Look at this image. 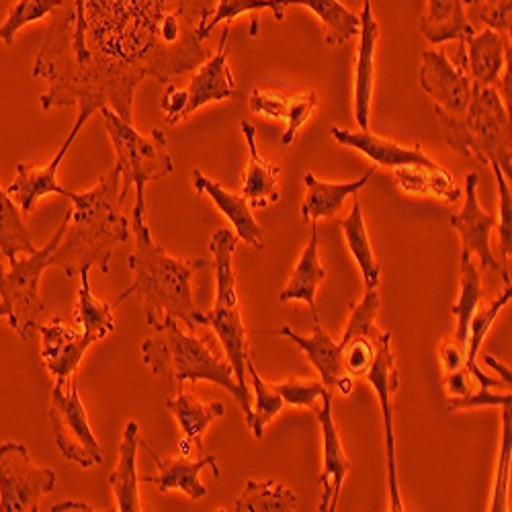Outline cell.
Masks as SVG:
<instances>
[{"label": "cell", "instance_id": "cell-12", "mask_svg": "<svg viewBox=\"0 0 512 512\" xmlns=\"http://www.w3.org/2000/svg\"><path fill=\"white\" fill-rule=\"evenodd\" d=\"M420 87L435 103V113L459 117L472 101L474 80L459 64L453 66L443 50H424L420 66Z\"/></svg>", "mask_w": 512, "mask_h": 512}, {"label": "cell", "instance_id": "cell-30", "mask_svg": "<svg viewBox=\"0 0 512 512\" xmlns=\"http://www.w3.org/2000/svg\"><path fill=\"white\" fill-rule=\"evenodd\" d=\"M326 277L328 273L322 269L318 256V222H312V240L302 252V259L297 263L289 285L279 293V302H306L312 308V318L320 320L316 310V291Z\"/></svg>", "mask_w": 512, "mask_h": 512}, {"label": "cell", "instance_id": "cell-50", "mask_svg": "<svg viewBox=\"0 0 512 512\" xmlns=\"http://www.w3.org/2000/svg\"><path fill=\"white\" fill-rule=\"evenodd\" d=\"M3 318H9V310H7L5 304H0V320H3Z\"/></svg>", "mask_w": 512, "mask_h": 512}, {"label": "cell", "instance_id": "cell-33", "mask_svg": "<svg viewBox=\"0 0 512 512\" xmlns=\"http://www.w3.org/2000/svg\"><path fill=\"white\" fill-rule=\"evenodd\" d=\"M283 7H306L310 9L324 27V41L330 48L345 46L359 35L361 19L349 11L340 0H281Z\"/></svg>", "mask_w": 512, "mask_h": 512}, {"label": "cell", "instance_id": "cell-11", "mask_svg": "<svg viewBox=\"0 0 512 512\" xmlns=\"http://www.w3.org/2000/svg\"><path fill=\"white\" fill-rule=\"evenodd\" d=\"M367 379L383 410V429H386V451H388V484H390V510L402 512L404 502L398 486V467H396V437H394V412H392V394L398 390L400 379L396 369V359L392 353V332H381L375 355L363 375Z\"/></svg>", "mask_w": 512, "mask_h": 512}, {"label": "cell", "instance_id": "cell-22", "mask_svg": "<svg viewBox=\"0 0 512 512\" xmlns=\"http://www.w3.org/2000/svg\"><path fill=\"white\" fill-rule=\"evenodd\" d=\"M359 52L355 68V119L363 132L369 130L371 99H373V82H375V52L379 39V25L373 17L371 0H363V11L359 15Z\"/></svg>", "mask_w": 512, "mask_h": 512}, {"label": "cell", "instance_id": "cell-45", "mask_svg": "<svg viewBox=\"0 0 512 512\" xmlns=\"http://www.w3.org/2000/svg\"><path fill=\"white\" fill-rule=\"evenodd\" d=\"M510 435H512V426H510V404L502 406V445H500V459H498V474H496V490H494V500L492 508L494 512L506 510V490H508V474H510Z\"/></svg>", "mask_w": 512, "mask_h": 512}, {"label": "cell", "instance_id": "cell-15", "mask_svg": "<svg viewBox=\"0 0 512 512\" xmlns=\"http://www.w3.org/2000/svg\"><path fill=\"white\" fill-rule=\"evenodd\" d=\"M379 295L377 287L367 289L361 302L351 306V320L345 330L343 340H340V359H343V369L347 375L363 377L373 355L381 332L377 328V312H379Z\"/></svg>", "mask_w": 512, "mask_h": 512}, {"label": "cell", "instance_id": "cell-17", "mask_svg": "<svg viewBox=\"0 0 512 512\" xmlns=\"http://www.w3.org/2000/svg\"><path fill=\"white\" fill-rule=\"evenodd\" d=\"M230 37V25L226 23L222 39H220V48L218 52L209 56L193 74L191 84L187 91L183 93V121L191 117L197 109L213 103V101H226L234 97L236 91V82L232 76V70L228 66V56H226V44Z\"/></svg>", "mask_w": 512, "mask_h": 512}, {"label": "cell", "instance_id": "cell-41", "mask_svg": "<svg viewBox=\"0 0 512 512\" xmlns=\"http://www.w3.org/2000/svg\"><path fill=\"white\" fill-rule=\"evenodd\" d=\"M261 9H271L277 21L285 19V7L281 0H218L216 11L211 13V17L207 19L205 27L201 29V41H205L213 27H218L220 23H232L236 21L242 13L248 11H261Z\"/></svg>", "mask_w": 512, "mask_h": 512}, {"label": "cell", "instance_id": "cell-18", "mask_svg": "<svg viewBox=\"0 0 512 512\" xmlns=\"http://www.w3.org/2000/svg\"><path fill=\"white\" fill-rule=\"evenodd\" d=\"M332 400H334V394L330 388H326L322 394V404L316 410V418L320 422L322 441H324V469L320 476L322 498L318 504V510L322 512L336 510L345 476L351 469V461L343 449V443H340V435L336 431V424L332 418Z\"/></svg>", "mask_w": 512, "mask_h": 512}, {"label": "cell", "instance_id": "cell-10", "mask_svg": "<svg viewBox=\"0 0 512 512\" xmlns=\"http://www.w3.org/2000/svg\"><path fill=\"white\" fill-rule=\"evenodd\" d=\"M56 484V469L35 465L23 443L0 445V512H37Z\"/></svg>", "mask_w": 512, "mask_h": 512}, {"label": "cell", "instance_id": "cell-26", "mask_svg": "<svg viewBox=\"0 0 512 512\" xmlns=\"http://www.w3.org/2000/svg\"><path fill=\"white\" fill-rule=\"evenodd\" d=\"M375 173H377V166L373 164V168H369L361 179L349 181V183H324V181H318L314 173H308L304 177L308 193L302 203V218L306 222L334 218L336 213L343 209L349 197H355L361 189L367 187V183L373 179Z\"/></svg>", "mask_w": 512, "mask_h": 512}, {"label": "cell", "instance_id": "cell-5", "mask_svg": "<svg viewBox=\"0 0 512 512\" xmlns=\"http://www.w3.org/2000/svg\"><path fill=\"white\" fill-rule=\"evenodd\" d=\"M445 142L461 156L478 158L484 164L498 162L502 173L512 175L510 117L496 87L474 82L469 107L459 117L437 115Z\"/></svg>", "mask_w": 512, "mask_h": 512}, {"label": "cell", "instance_id": "cell-1", "mask_svg": "<svg viewBox=\"0 0 512 512\" xmlns=\"http://www.w3.org/2000/svg\"><path fill=\"white\" fill-rule=\"evenodd\" d=\"M211 13L209 0H87L84 44L91 58L50 82L39 97L41 109L111 107L132 121L146 78L170 84L211 56L201 41Z\"/></svg>", "mask_w": 512, "mask_h": 512}, {"label": "cell", "instance_id": "cell-48", "mask_svg": "<svg viewBox=\"0 0 512 512\" xmlns=\"http://www.w3.org/2000/svg\"><path fill=\"white\" fill-rule=\"evenodd\" d=\"M50 510H52V512H64V510H87V512H93V510H97V508H93V506L87 504V502H80V500H66V502H60V504L52 506Z\"/></svg>", "mask_w": 512, "mask_h": 512}, {"label": "cell", "instance_id": "cell-2", "mask_svg": "<svg viewBox=\"0 0 512 512\" xmlns=\"http://www.w3.org/2000/svg\"><path fill=\"white\" fill-rule=\"evenodd\" d=\"M144 213V189H136V205L130 224L136 238V250L127 259L136 281L121 291L115 306L134 295L146 310L148 326L160 322L164 316H173L193 332L197 326H205V312H201L193 300V279L205 269V261H185L170 256L154 242Z\"/></svg>", "mask_w": 512, "mask_h": 512}, {"label": "cell", "instance_id": "cell-51", "mask_svg": "<svg viewBox=\"0 0 512 512\" xmlns=\"http://www.w3.org/2000/svg\"><path fill=\"white\" fill-rule=\"evenodd\" d=\"M5 271H7V269L3 267V263H0V281H3V277H5Z\"/></svg>", "mask_w": 512, "mask_h": 512}, {"label": "cell", "instance_id": "cell-49", "mask_svg": "<svg viewBox=\"0 0 512 512\" xmlns=\"http://www.w3.org/2000/svg\"><path fill=\"white\" fill-rule=\"evenodd\" d=\"M484 361H486V365H488V367H492V369H496V371L500 373V377H502V381L506 383V386H510V369H508V367L500 365V363L496 361V357H492L490 353H486V355H484Z\"/></svg>", "mask_w": 512, "mask_h": 512}, {"label": "cell", "instance_id": "cell-40", "mask_svg": "<svg viewBox=\"0 0 512 512\" xmlns=\"http://www.w3.org/2000/svg\"><path fill=\"white\" fill-rule=\"evenodd\" d=\"M246 369L250 373L252 379V386H254V396H256V404L252 408V418L246 422L248 429L252 431V435L256 439H263L265 435V426L281 412L283 408V398L275 392L273 386L263 381V377L256 371L252 357H248L246 361Z\"/></svg>", "mask_w": 512, "mask_h": 512}, {"label": "cell", "instance_id": "cell-13", "mask_svg": "<svg viewBox=\"0 0 512 512\" xmlns=\"http://www.w3.org/2000/svg\"><path fill=\"white\" fill-rule=\"evenodd\" d=\"M478 181L480 177L476 173H469L465 179V203L461 213L451 216V226L461 236V259H474L478 261L482 269H494L502 275V281L510 285V273L504 269L492 254L490 236L496 230V216L486 213L478 201Z\"/></svg>", "mask_w": 512, "mask_h": 512}, {"label": "cell", "instance_id": "cell-20", "mask_svg": "<svg viewBox=\"0 0 512 512\" xmlns=\"http://www.w3.org/2000/svg\"><path fill=\"white\" fill-rule=\"evenodd\" d=\"M277 334L291 338L293 343L300 347L310 363L318 369L322 383L330 390H338L340 394L349 396L353 392V377L345 373L343 359H340V347L324 332L320 320H314V334L302 336L297 334L291 326H283Z\"/></svg>", "mask_w": 512, "mask_h": 512}, {"label": "cell", "instance_id": "cell-34", "mask_svg": "<svg viewBox=\"0 0 512 512\" xmlns=\"http://www.w3.org/2000/svg\"><path fill=\"white\" fill-rule=\"evenodd\" d=\"M91 269H82L80 271V287H78V304L74 310V320L82 328V332L87 334L93 343H99V340L107 338L115 330V318H113V308L115 304L97 300L91 289Z\"/></svg>", "mask_w": 512, "mask_h": 512}, {"label": "cell", "instance_id": "cell-38", "mask_svg": "<svg viewBox=\"0 0 512 512\" xmlns=\"http://www.w3.org/2000/svg\"><path fill=\"white\" fill-rule=\"evenodd\" d=\"M340 228L345 232L347 244L351 254L355 256V261L359 263V269L363 273V281L367 289H375L379 285V275H381V267L375 259L371 242H369V234H367V226H365V218H363V209H361V201L359 197H355L353 209L349 213V218H345L340 222Z\"/></svg>", "mask_w": 512, "mask_h": 512}, {"label": "cell", "instance_id": "cell-23", "mask_svg": "<svg viewBox=\"0 0 512 512\" xmlns=\"http://www.w3.org/2000/svg\"><path fill=\"white\" fill-rule=\"evenodd\" d=\"M330 136L343 146L355 148L363 152L367 158L375 162V166H386V168H404V166H433L437 164L433 158L426 156L422 148L416 144L414 148L396 144L392 140L379 138L375 134L367 132H349V130H340V127H332Z\"/></svg>", "mask_w": 512, "mask_h": 512}, {"label": "cell", "instance_id": "cell-9", "mask_svg": "<svg viewBox=\"0 0 512 512\" xmlns=\"http://www.w3.org/2000/svg\"><path fill=\"white\" fill-rule=\"evenodd\" d=\"M50 422L54 443L66 461L82 469L103 465V451L89 424L87 410H84L80 400L76 373L66 381L56 379L52 388Z\"/></svg>", "mask_w": 512, "mask_h": 512}, {"label": "cell", "instance_id": "cell-25", "mask_svg": "<svg viewBox=\"0 0 512 512\" xmlns=\"http://www.w3.org/2000/svg\"><path fill=\"white\" fill-rule=\"evenodd\" d=\"M318 95L308 91L304 95H283L254 89L250 95V111L256 115L279 117L287 121V132L283 134V146H291L300 127L312 117L318 107Z\"/></svg>", "mask_w": 512, "mask_h": 512}, {"label": "cell", "instance_id": "cell-28", "mask_svg": "<svg viewBox=\"0 0 512 512\" xmlns=\"http://www.w3.org/2000/svg\"><path fill=\"white\" fill-rule=\"evenodd\" d=\"M138 449H140V426L136 420L125 424L123 439L119 445V465L111 476V488L117 500V508L123 512H140L142 500L138 490Z\"/></svg>", "mask_w": 512, "mask_h": 512}, {"label": "cell", "instance_id": "cell-47", "mask_svg": "<svg viewBox=\"0 0 512 512\" xmlns=\"http://www.w3.org/2000/svg\"><path fill=\"white\" fill-rule=\"evenodd\" d=\"M510 394H492V388H480L478 394L469 392L465 398H451L447 412L474 408V406H506L510 404Z\"/></svg>", "mask_w": 512, "mask_h": 512}, {"label": "cell", "instance_id": "cell-21", "mask_svg": "<svg viewBox=\"0 0 512 512\" xmlns=\"http://www.w3.org/2000/svg\"><path fill=\"white\" fill-rule=\"evenodd\" d=\"M506 58H510V37L488 27L463 41L461 66L467 70L469 78L482 87H498Z\"/></svg>", "mask_w": 512, "mask_h": 512}, {"label": "cell", "instance_id": "cell-44", "mask_svg": "<svg viewBox=\"0 0 512 512\" xmlns=\"http://www.w3.org/2000/svg\"><path fill=\"white\" fill-rule=\"evenodd\" d=\"M494 175H496V183H498V191H500V216L496 218L498 224V234H500V252H502V267H508L510 261V236H512V195H510V187L506 181V175L502 173V168L498 162H490Z\"/></svg>", "mask_w": 512, "mask_h": 512}, {"label": "cell", "instance_id": "cell-42", "mask_svg": "<svg viewBox=\"0 0 512 512\" xmlns=\"http://www.w3.org/2000/svg\"><path fill=\"white\" fill-rule=\"evenodd\" d=\"M62 3L64 0H19L9 13L7 21L0 25V39H3L7 46H13L15 35L21 27L46 19L58 7H62Z\"/></svg>", "mask_w": 512, "mask_h": 512}, {"label": "cell", "instance_id": "cell-27", "mask_svg": "<svg viewBox=\"0 0 512 512\" xmlns=\"http://www.w3.org/2000/svg\"><path fill=\"white\" fill-rule=\"evenodd\" d=\"M242 134L250 150V164L246 170V181L242 189V197L248 201L250 209H265L269 203H277V177L281 175L279 164L265 160L256 146V127L248 121H242Z\"/></svg>", "mask_w": 512, "mask_h": 512}, {"label": "cell", "instance_id": "cell-29", "mask_svg": "<svg viewBox=\"0 0 512 512\" xmlns=\"http://www.w3.org/2000/svg\"><path fill=\"white\" fill-rule=\"evenodd\" d=\"M420 33L433 46L445 41H463L476 33L472 21L465 15L463 0H429L420 21Z\"/></svg>", "mask_w": 512, "mask_h": 512}, {"label": "cell", "instance_id": "cell-7", "mask_svg": "<svg viewBox=\"0 0 512 512\" xmlns=\"http://www.w3.org/2000/svg\"><path fill=\"white\" fill-rule=\"evenodd\" d=\"M103 115L105 130L117 154V164L123 173L121 193L130 195L132 185L136 189H146L148 183L160 181L173 175L175 160L166 150V136L162 130H152L150 138L142 136L132 121L121 119L111 107L99 109Z\"/></svg>", "mask_w": 512, "mask_h": 512}, {"label": "cell", "instance_id": "cell-31", "mask_svg": "<svg viewBox=\"0 0 512 512\" xmlns=\"http://www.w3.org/2000/svg\"><path fill=\"white\" fill-rule=\"evenodd\" d=\"M164 408L173 414L181 426V431L185 433V441H189L199 455H205V445H203V435L207 431V426L226 414V406L222 402H211V404H201L193 394L181 392L177 398H168L164 402Z\"/></svg>", "mask_w": 512, "mask_h": 512}, {"label": "cell", "instance_id": "cell-53", "mask_svg": "<svg viewBox=\"0 0 512 512\" xmlns=\"http://www.w3.org/2000/svg\"><path fill=\"white\" fill-rule=\"evenodd\" d=\"M209 3H213V0H209Z\"/></svg>", "mask_w": 512, "mask_h": 512}, {"label": "cell", "instance_id": "cell-37", "mask_svg": "<svg viewBox=\"0 0 512 512\" xmlns=\"http://www.w3.org/2000/svg\"><path fill=\"white\" fill-rule=\"evenodd\" d=\"M480 302H482L480 269L474 265V259H461V295H459V302L451 308L453 316L457 318V328H455L451 345L459 349L463 355L467 347L469 324H472V318L478 312Z\"/></svg>", "mask_w": 512, "mask_h": 512}, {"label": "cell", "instance_id": "cell-19", "mask_svg": "<svg viewBox=\"0 0 512 512\" xmlns=\"http://www.w3.org/2000/svg\"><path fill=\"white\" fill-rule=\"evenodd\" d=\"M37 330L41 332V359L46 369L56 379L66 381L76 373L93 340L84 332L70 328L62 316H54L50 324L37 326Z\"/></svg>", "mask_w": 512, "mask_h": 512}, {"label": "cell", "instance_id": "cell-24", "mask_svg": "<svg viewBox=\"0 0 512 512\" xmlns=\"http://www.w3.org/2000/svg\"><path fill=\"white\" fill-rule=\"evenodd\" d=\"M193 185L197 193H207L209 199L218 205V209L232 222L240 240L250 244L254 250H265L263 226L254 220L252 209L242 195L228 193L220 183L205 177L199 168L193 170Z\"/></svg>", "mask_w": 512, "mask_h": 512}, {"label": "cell", "instance_id": "cell-16", "mask_svg": "<svg viewBox=\"0 0 512 512\" xmlns=\"http://www.w3.org/2000/svg\"><path fill=\"white\" fill-rule=\"evenodd\" d=\"M140 449L154 461L158 467L156 476H140V482L158 486L160 492L168 490H181L191 500H201L207 494V488L201 484V469L211 467L216 480L222 478V469L218 465L216 455L205 453L197 461H187L185 457H160L154 453V449L148 445V441H140Z\"/></svg>", "mask_w": 512, "mask_h": 512}, {"label": "cell", "instance_id": "cell-4", "mask_svg": "<svg viewBox=\"0 0 512 512\" xmlns=\"http://www.w3.org/2000/svg\"><path fill=\"white\" fill-rule=\"evenodd\" d=\"M154 336L142 343V361L146 367L166 379H177L181 386L185 381H211L232 394L242 408L246 422L252 418L250 394L244 392L236 379L230 363L222 361L213 351V338H197L181 328V322L173 316H164L154 322Z\"/></svg>", "mask_w": 512, "mask_h": 512}, {"label": "cell", "instance_id": "cell-8", "mask_svg": "<svg viewBox=\"0 0 512 512\" xmlns=\"http://www.w3.org/2000/svg\"><path fill=\"white\" fill-rule=\"evenodd\" d=\"M68 224L70 213H66L60 228L44 248H37L27 256H17V261L9 263L11 269L5 271L3 281H0V304L7 306L9 324L21 340H29L33 336L41 314L46 312V306L39 297V281L41 273L50 269V256L64 238Z\"/></svg>", "mask_w": 512, "mask_h": 512}, {"label": "cell", "instance_id": "cell-32", "mask_svg": "<svg viewBox=\"0 0 512 512\" xmlns=\"http://www.w3.org/2000/svg\"><path fill=\"white\" fill-rule=\"evenodd\" d=\"M512 300V287L506 285V289L496 297V300L484 310V312H476L474 318H472V324H469V334H467V347H465V363H463V369L469 373V377H472L480 388H508L506 383L502 379H494V377H488L480 367H478V353H480V347L484 343L486 334L490 332L494 320L498 318L500 310Z\"/></svg>", "mask_w": 512, "mask_h": 512}, {"label": "cell", "instance_id": "cell-52", "mask_svg": "<svg viewBox=\"0 0 512 512\" xmlns=\"http://www.w3.org/2000/svg\"><path fill=\"white\" fill-rule=\"evenodd\" d=\"M469 3H474V0H463V5H465V7H467Z\"/></svg>", "mask_w": 512, "mask_h": 512}, {"label": "cell", "instance_id": "cell-6", "mask_svg": "<svg viewBox=\"0 0 512 512\" xmlns=\"http://www.w3.org/2000/svg\"><path fill=\"white\" fill-rule=\"evenodd\" d=\"M238 236L222 228L209 240V250L213 254V267H216V283L218 295L216 304L209 312H205V326L213 328L218 340L224 347L228 363L234 369V377L238 386L248 392L246 388V361L250 357L246 328L240 318L238 306V293H236V279L232 269V254L236 250Z\"/></svg>", "mask_w": 512, "mask_h": 512}, {"label": "cell", "instance_id": "cell-3", "mask_svg": "<svg viewBox=\"0 0 512 512\" xmlns=\"http://www.w3.org/2000/svg\"><path fill=\"white\" fill-rule=\"evenodd\" d=\"M121 185L123 173L115 162L91 191H70L68 199L74 211L70 213L64 238L50 256V267L64 271L68 279L78 277L82 269H93L95 265H99L103 273H109L115 246L130 242L132 232L130 220L121 211L125 203Z\"/></svg>", "mask_w": 512, "mask_h": 512}, {"label": "cell", "instance_id": "cell-46", "mask_svg": "<svg viewBox=\"0 0 512 512\" xmlns=\"http://www.w3.org/2000/svg\"><path fill=\"white\" fill-rule=\"evenodd\" d=\"M467 17H476L488 29L510 37V0H474L465 7Z\"/></svg>", "mask_w": 512, "mask_h": 512}, {"label": "cell", "instance_id": "cell-36", "mask_svg": "<svg viewBox=\"0 0 512 512\" xmlns=\"http://www.w3.org/2000/svg\"><path fill=\"white\" fill-rule=\"evenodd\" d=\"M295 492L275 480H248L242 496L230 510L234 512H293L297 510Z\"/></svg>", "mask_w": 512, "mask_h": 512}, {"label": "cell", "instance_id": "cell-35", "mask_svg": "<svg viewBox=\"0 0 512 512\" xmlns=\"http://www.w3.org/2000/svg\"><path fill=\"white\" fill-rule=\"evenodd\" d=\"M396 181L408 193L435 195L449 203H457L461 199V189L455 183V177L447 168L433 166H404L396 168Z\"/></svg>", "mask_w": 512, "mask_h": 512}, {"label": "cell", "instance_id": "cell-43", "mask_svg": "<svg viewBox=\"0 0 512 512\" xmlns=\"http://www.w3.org/2000/svg\"><path fill=\"white\" fill-rule=\"evenodd\" d=\"M273 388L283 398V402L291 406H300V408H314V410L320 408L318 402L322 400V394L326 390L324 383L308 381L304 377H291L289 381L277 383Z\"/></svg>", "mask_w": 512, "mask_h": 512}, {"label": "cell", "instance_id": "cell-14", "mask_svg": "<svg viewBox=\"0 0 512 512\" xmlns=\"http://www.w3.org/2000/svg\"><path fill=\"white\" fill-rule=\"evenodd\" d=\"M95 113L97 111L93 107H80V113H78V117H76V121L72 125V130H70L66 142L60 146L58 154L54 156V160L50 164L41 166V168L39 166H29L25 162L17 164L15 181L9 185L7 193L25 213H31L41 197H48V195L68 197L70 195V191L66 187H62L60 181H58V170H60V164H62L64 156L68 154L70 146L78 138L80 130H82L84 125H87V121Z\"/></svg>", "mask_w": 512, "mask_h": 512}, {"label": "cell", "instance_id": "cell-39", "mask_svg": "<svg viewBox=\"0 0 512 512\" xmlns=\"http://www.w3.org/2000/svg\"><path fill=\"white\" fill-rule=\"evenodd\" d=\"M37 248L23 224L17 203L0 187V252L9 263H15L21 254H33Z\"/></svg>", "mask_w": 512, "mask_h": 512}]
</instances>
